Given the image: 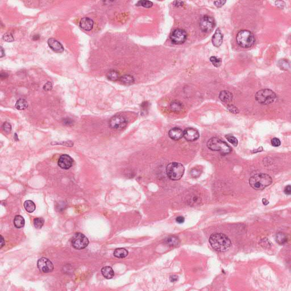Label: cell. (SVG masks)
I'll use <instances>...</instances> for the list:
<instances>
[{"label": "cell", "mask_w": 291, "mask_h": 291, "mask_svg": "<svg viewBox=\"0 0 291 291\" xmlns=\"http://www.w3.org/2000/svg\"><path fill=\"white\" fill-rule=\"evenodd\" d=\"M209 243L218 252H225L230 248L231 242L227 236L222 233H214L209 238Z\"/></svg>", "instance_id": "6da1fadb"}, {"label": "cell", "mask_w": 291, "mask_h": 291, "mask_svg": "<svg viewBox=\"0 0 291 291\" xmlns=\"http://www.w3.org/2000/svg\"><path fill=\"white\" fill-rule=\"evenodd\" d=\"M273 182L271 176L266 174H258L251 176L249 179L250 186L255 190H260L271 184Z\"/></svg>", "instance_id": "7a4b0ae2"}, {"label": "cell", "mask_w": 291, "mask_h": 291, "mask_svg": "<svg viewBox=\"0 0 291 291\" xmlns=\"http://www.w3.org/2000/svg\"><path fill=\"white\" fill-rule=\"evenodd\" d=\"M207 147L212 151H219L222 155L230 154L232 150L231 147L226 142L216 137L212 138L208 141Z\"/></svg>", "instance_id": "3957f363"}, {"label": "cell", "mask_w": 291, "mask_h": 291, "mask_svg": "<svg viewBox=\"0 0 291 291\" xmlns=\"http://www.w3.org/2000/svg\"><path fill=\"white\" fill-rule=\"evenodd\" d=\"M184 167L180 163L172 162L167 166V174L172 180H180L184 175Z\"/></svg>", "instance_id": "277c9868"}, {"label": "cell", "mask_w": 291, "mask_h": 291, "mask_svg": "<svg viewBox=\"0 0 291 291\" xmlns=\"http://www.w3.org/2000/svg\"><path fill=\"white\" fill-rule=\"evenodd\" d=\"M236 41L242 47L249 48L254 45L255 39L254 34L250 31L242 30L237 34Z\"/></svg>", "instance_id": "5b68a950"}, {"label": "cell", "mask_w": 291, "mask_h": 291, "mask_svg": "<svg viewBox=\"0 0 291 291\" xmlns=\"http://www.w3.org/2000/svg\"><path fill=\"white\" fill-rule=\"evenodd\" d=\"M276 94L269 89H262L255 94V99L260 104L269 105L275 100Z\"/></svg>", "instance_id": "8992f818"}, {"label": "cell", "mask_w": 291, "mask_h": 291, "mask_svg": "<svg viewBox=\"0 0 291 291\" xmlns=\"http://www.w3.org/2000/svg\"><path fill=\"white\" fill-rule=\"evenodd\" d=\"M71 244L75 249H84L88 246L89 240L83 234L77 233L72 236L71 239Z\"/></svg>", "instance_id": "52a82bcc"}, {"label": "cell", "mask_w": 291, "mask_h": 291, "mask_svg": "<svg viewBox=\"0 0 291 291\" xmlns=\"http://www.w3.org/2000/svg\"><path fill=\"white\" fill-rule=\"evenodd\" d=\"M187 34L184 30L176 28L171 32L170 39L172 43L176 45H181L187 40Z\"/></svg>", "instance_id": "ba28073f"}, {"label": "cell", "mask_w": 291, "mask_h": 291, "mask_svg": "<svg viewBox=\"0 0 291 291\" xmlns=\"http://www.w3.org/2000/svg\"><path fill=\"white\" fill-rule=\"evenodd\" d=\"M216 23L214 19L208 15L203 16L200 21V28L204 32L208 33L212 31Z\"/></svg>", "instance_id": "9c48e42d"}, {"label": "cell", "mask_w": 291, "mask_h": 291, "mask_svg": "<svg viewBox=\"0 0 291 291\" xmlns=\"http://www.w3.org/2000/svg\"><path fill=\"white\" fill-rule=\"evenodd\" d=\"M127 125V121L124 116L121 115H116L113 117L109 121L110 126L114 129H122Z\"/></svg>", "instance_id": "30bf717a"}, {"label": "cell", "mask_w": 291, "mask_h": 291, "mask_svg": "<svg viewBox=\"0 0 291 291\" xmlns=\"http://www.w3.org/2000/svg\"><path fill=\"white\" fill-rule=\"evenodd\" d=\"M38 268L41 273H47L54 270V265L51 260L46 258L39 259L37 263Z\"/></svg>", "instance_id": "8fae6325"}, {"label": "cell", "mask_w": 291, "mask_h": 291, "mask_svg": "<svg viewBox=\"0 0 291 291\" xmlns=\"http://www.w3.org/2000/svg\"><path fill=\"white\" fill-rule=\"evenodd\" d=\"M58 166L64 170H68L72 166L73 159L67 154H63L60 156L58 160Z\"/></svg>", "instance_id": "7c38bea8"}, {"label": "cell", "mask_w": 291, "mask_h": 291, "mask_svg": "<svg viewBox=\"0 0 291 291\" xmlns=\"http://www.w3.org/2000/svg\"><path fill=\"white\" fill-rule=\"evenodd\" d=\"M199 131L194 128L189 127L184 131L183 137L189 142H193L197 140L199 138Z\"/></svg>", "instance_id": "4fadbf2b"}, {"label": "cell", "mask_w": 291, "mask_h": 291, "mask_svg": "<svg viewBox=\"0 0 291 291\" xmlns=\"http://www.w3.org/2000/svg\"><path fill=\"white\" fill-rule=\"evenodd\" d=\"M48 45L53 51L58 53H61L64 51L63 45L54 38H50L48 40Z\"/></svg>", "instance_id": "5bb4252c"}, {"label": "cell", "mask_w": 291, "mask_h": 291, "mask_svg": "<svg viewBox=\"0 0 291 291\" xmlns=\"http://www.w3.org/2000/svg\"><path fill=\"white\" fill-rule=\"evenodd\" d=\"M168 135L171 139L174 141H178L183 137L184 131L179 127H176L171 129L169 131Z\"/></svg>", "instance_id": "9a60e30c"}, {"label": "cell", "mask_w": 291, "mask_h": 291, "mask_svg": "<svg viewBox=\"0 0 291 291\" xmlns=\"http://www.w3.org/2000/svg\"><path fill=\"white\" fill-rule=\"evenodd\" d=\"M94 22L92 19L84 17L80 22V27L85 31H90L93 28Z\"/></svg>", "instance_id": "2e32d148"}, {"label": "cell", "mask_w": 291, "mask_h": 291, "mask_svg": "<svg viewBox=\"0 0 291 291\" xmlns=\"http://www.w3.org/2000/svg\"><path fill=\"white\" fill-rule=\"evenodd\" d=\"M213 45L216 47H218L222 45L223 42V35L220 29H217L214 34L212 39Z\"/></svg>", "instance_id": "e0dca14e"}, {"label": "cell", "mask_w": 291, "mask_h": 291, "mask_svg": "<svg viewBox=\"0 0 291 291\" xmlns=\"http://www.w3.org/2000/svg\"><path fill=\"white\" fill-rule=\"evenodd\" d=\"M101 273L103 276L107 279H111L114 276L113 268L109 266H105L102 268Z\"/></svg>", "instance_id": "ac0fdd59"}, {"label": "cell", "mask_w": 291, "mask_h": 291, "mask_svg": "<svg viewBox=\"0 0 291 291\" xmlns=\"http://www.w3.org/2000/svg\"><path fill=\"white\" fill-rule=\"evenodd\" d=\"M219 97L222 101L229 102L233 99V94L227 91H222L220 93Z\"/></svg>", "instance_id": "d6986e66"}, {"label": "cell", "mask_w": 291, "mask_h": 291, "mask_svg": "<svg viewBox=\"0 0 291 291\" xmlns=\"http://www.w3.org/2000/svg\"><path fill=\"white\" fill-rule=\"evenodd\" d=\"M113 254L116 258L122 259L127 256L128 251L124 248H118L114 250Z\"/></svg>", "instance_id": "ffe728a7"}, {"label": "cell", "mask_w": 291, "mask_h": 291, "mask_svg": "<svg viewBox=\"0 0 291 291\" xmlns=\"http://www.w3.org/2000/svg\"><path fill=\"white\" fill-rule=\"evenodd\" d=\"M170 109L171 111L174 112H180L183 110V105L181 102L176 100L171 102L170 104Z\"/></svg>", "instance_id": "44dd1931"}, {"label": "cell", "mask_w": 291, "mask_h": 291, "mask_svg": "<svg viewBox=\"0 0 291 291\" xmlns=\"http://www.w3.org/2000/svg\"><path fill=\"white\" fill-rule=\"evenodd\" d=\"M119 80L122 83L125 85H131L134 83L135 81L134 77L130 74L124 75L121 76Z\"/></svg>", "instance_id": "7402d4cb"}, {"label": "cell", "mask_w": 291, "mask_h": 291, "mask_svg": "<svg viewBox=\"0 0 291 291\" xmlns=\"http://www.w3.org/2000/svg\"><path fill=\"white\" fill-rule=\"evenodd\" d=\"M25 221L22 216L20 215L16 216L14 219V225L15 227L20 229L25 226Z\"/></svg>", "instance_id": "603a6c76"}, {"label": "cell", "mask_w": 291, "mask_h": 291, "mask_svg": "<svg viewBox=\"0 0 291 291\" xmlns=\"http://www.w3.org/2000/svg\"><path fill=\"white\" fill-rule=\"evenodd\" d=\"M15 107L19 111H23L28 107V102L23 98H20L15 103Z\"/></svg>", "instance_id": "cb8c5ba5"}, {"label": "cell", "mask_w": 291, "mask_h": 291, "mask_svg": "<svg viewBox=\"0 0 291 291\" xmlns=\"http://www.w3.org/2000/svg\"><path fill=\"white\" fill-rule=\"evenodd\" d=\"M24 207L28 213H32L35 210V204L31 200H27L24 203Z\"/></svg>", "instance_id": "d4e9b609"}, {"label": "cell", "mask_w": 291, "mask_h": 291, "mask_svg": "<svg viewBox=\"0 0 291 291\" xmlns=\"http://www.w3.org/2000/svg\"><path fill=\"white\" fill-rule=\"evenodd\" d=\"M180 241L175 236H170L166 240V243L170 246H176L179 245Z\"/></svg>", "instance_id": "484cf974"}, {"label": "cell", "mask_w": 291, "mask_h": 291, "mask_svg": "<svg viewBox=\"0 0 291 291\" xmlns=\"http://www.w3.org/2000/svg\"><path fill=\"white\" fill-rule=\"evenodd\" d=\"M107 78H108V79H109L110 80L113 81H117L120 78L118 72L116 71H114V70H112V71H109L107 74Z\"/></svg>", "instance_id": "4316f807"}, {"label": "cell", "mask_w": 291, "mask_h": 291, "mask_svg": "<svg viewBox=\"0 0 291 291\" xmlns=\"http://www.w3.org/2000/svg\"><path fill=\"white\" fill-rule=\"evenodd\" d=\"M276 240L279 244L283 245V244L286 243L287 242L288 238H287V236L285 234L282 233H279L277 234V235L276 236Z\"/></svg>", "instance_id": "83f0119b"}, {"label": "cell", "mask_w": 291, "mask_h": 291, "mask_svg": "<svg viewBox=\"0 0 291 291\" xmlns=\"http://www.w3.org/2000/svg\"><path fill=\"white\" fill-rule=\"evenodd\" d=\"M44 222H45V221H44L43 218H40V217L35 218L34 220V221H33L34 225L35 227L37 228V229H41L42 227L43 226V225H44Z\"/></svg>", "instance_id": "f1b7e54d"}, {"label": "cell", "mask_w": 291, "mask_h": 291, "mask_svg": "<svg viewBox=\"0 0 291 291\" xmlns=\"http://www.w3.org/2000/svg\"><path fill=\"white\" fill-rule=\"evenodd\" d=\"M210 61L212 63L213 65L214 66H215L216 67H219L221 65V63H222L221 59L220 58H217L216 56L210 57Z\"/></svg>", "instance_id": "f546056e"}, {"label": "cell", "mask_w": 291, "mask_h": 291, "mask_svg": "<svg viewBox=\"0 0 291 291\" xmlns=\"http://www.w3.org/2000/svg\"><path fill=\"white\" fill-rule=\"evenodd\" d=\"M226 138L230 143L233 144L234 146H237L238 141V139L236 138L234 136H233L231 134H228L226 135Z\"/></svg>", "instance_id": "4dcf8cb0"}, {"label": "cell", "mask_w": 291, "mask_h": 291, "mask_svg": "<svg viewBox=\"0 0 291 291\" xmlns=\"http://www.w3.org/2000/svg\"><path fill=\"white\" fill-rule=\"evenodd\" d=\"M153 5V2L148 1H140L138 2L137 4V6H142L144 8H150L152 7Z\"/></svg>", "instance_id": "1f68e13d"}, {"label": "cell", "mask_w": 291, "mask_h": 291, "mask_svg": "<svg viewBox=\"0 0 291 291\" xmlns=\"http://www.w3.org/2000/svg\"><path fill=\"white\" fill-rule=\"evenodd\" d=\"M2 39L6 42H12L14 41V37L10 32H6L4 34L2 37Z\"/></svg>", "instance_id": "d6a6232c"}, {"label": "cell", "mask_w": 291, "mask_h": 291, "mask_svg": "<svg viewBox=\"0 0 291 291\" xmlns=\"http://www.w3.org/2000/svg\"><path fill=\"white\" fill-rule=\"evenodd\" d=\"M2 127L6 133H10L12 131V126L8 122H4L2 126Z\"/></svg>", "instance_id": "836d02e7"}, {"label": "cell", "mask_w": 291, "mask_h": 291, "mask_svg": "<svg viewBox=\"0 0 291 291\" xmlns=\"http://www.w3.org/2000/svg\"><path fill=\"white\" fill-rule=\"evenodd\" d=\"M200 175H201V171L200 170L196 168H193L190 171V175L192 176L193 177H194V178L198 177Z\"/></svg>", "instance_id": "e575fe53"}, {"label": "cell", "mask_w": 291, "mask_h": 291, "mask_svg": "<svg viewBox=\"0 0 291 291\" xmlns=\"http://www.w3.org/2000/svg\"><path fill=\"white\" fill-rule=\"evenodd\" d=\"M227 109H229V111L231 112L232 113H234V114H238L239 113V110L236 107V106L233 105H229L227 106Z\"/></svg>", "instance_id": "d590c367"}, {"label": "cell", "mask_w": 291, "mask_h": 291, "mask_svg": "<svg viewBox=\"0 0 291 291\" xmlns=\"http://www.w3.org/2000/svg\"><path fill=\"white\" fill-rule=\"evenodd\" d=\"M52 84L50 81H47L46 83L43 85V89L45 91H50L52 89Z\"/></svg>", "instance_id": "8d00e7d4"}, {"label": "cell", "mask_w": 291, "mask_h": 291, "mask_svg": "<svg viewBox=\"0 0 291 291\" xmlns=\"http://www.w3.org/2000/svg\"><path fill=\"white\" fill-rule=\"evenodd\" d=\"M271 144L273 147H279L280 145L281 142L279 139L274 138L271 140Z\"/></svg>", "instance_id": "74e56055"}, {"label": "cell", "mask_w": 291, "mask_h": 291, "mask_svg": "<svg viewBox=\"0 0 291 291\" xmlns=\"http://www.w3.org/2000/svg\"><path fill=\"white\" fill-rule=\"evenodd\" d=\"M226 2H227L226 1H214V4L218 8H221L226 3Z\"/></svg>", "instance_id": "f35d334b"}, {"label": "cell", "mask_w": 291, "mask_h": 291, "mask_svg": "<svg viewBox=\"0 0 291 291\" xmlns=\"http://www.w3.org/2000/svg\"><path fill=\"white\" fill-rule=\"evenodd\" d=\"M284 192L285 194H287V195H290L291 194V185H286L284 188Z\"/></svg>", "instance_id": "ab89813d"}, {"label": "cell", "mask_w": 291, "mask_h": 291, "mask_svg": "<svg viewBox=\"0 0 291 291\" xmlns=\"http://www.w3.org/2000/svg\"><path fill=\"white\" fill-rule=\"evenodd\" d=\"M176 221L179 223H183L185 221V218L184 217L179 216L176 218Z\"/></svg>", "instance_id": "60d3db41"}, {"label": "cell", "mask_w": 291, "mask_h": 291, "mask_svg": "<svg viewBox=\"0 0 291 291\" xmlns=\"http://www.w3.org/2000/svg\"><path fill=\"white\" fill-rule=\"evenodd\" d=\"M63 124L65 125H70L73 124V121L69 118H66L63 120Z\"/></svg>", "instance_id": "b9f144b4"}, {"label": "cell", "mask_w": 291, "mask_h": 291, "mask_svg": "<svg viewBox=\"0 0 291 291\" xmlns=\"http://www.w3.org/2000/svg\"><path fill=\"white\" fill-rule=\"evenodd\" d=\"M170 281L171 282H175L178 280V276L177 275H172L170 276Z\"/></svg>", "instance_id": "7bdbcfd3"}, {"label": "cell", "mask_w": 291, "mask_h": 291, "mask_svg": "<svg viewBox=\"0 0 291 291\" xmlns=\"http://www.w3.org/2000/svg\"><path fill=\"white\" fill-rule=\"evenodd\" d=\"M0 77H1V79H6L8 77V74H7V73H6V72H2L0 74Z\"/></svg>", "instance_id": "ee69618b"}, {"label": "cell", "mask_w": 291, "mask_h": 291, "mask_svg": "<svg viewBox=\"0 0 291 291\" xmlns=\"http://www.w3.org/2000/svg\"><path fill=\"white\" fill-rule=\"evenodd\" d=\"M183 2L182 1H175L174 2V5L177 6V7H179V6H181L183 4Z\"/></svg>", "instance_id": "f6af8a7d"}, {"label": "cell", "mask_w": 291, "mask_h": 291, "mask_svg": "<svg viewBox=\"0 0 291 291\" xmlns=\"http://www.w3.org/2000/svg\"><path fill=\"white\" fill-rule=\"evenodd\" d=\"M1 248H2L4 245H5V241H4V239L3 238L2 236H1Z\"/></svg>", "instance_id": "bcb514c9"}, {"label": "cell", "mask_w": 291, "mask_h": 291, "mask_svg": "<svg viewBox=\"0 0 291 291\" xmlns=\"http://www.w3.org/2000/svg\"><path fill=\"white\" fill-rule=\"evenodd\" d=\"M4 56H5V52L2 47H1V55L0 58H2Z\"/></svg>", "instance_id": "7dc6e473"}, {"label": "cell", "mask_w": 291, "mask_h": 291, "mask_svg": "<svg viewBox=\"0 0 291 291\" xmlns=\"http://www.w3.org/2000/svg\"><path fill=\"white\" fill-rule=\"evenodd\" d=\"M262 203H263L264 205H267L269 203V201L266 199H262Z\"/></svg>", "instance_id": "c3c4849f"}, {"label": "cell", "mask_w": 291, "mask_h": 291, "mask_svg": "<svg viewBox=\"0 0 291 291\" xmlns=\"http://www.w3.org/2000/svg\"><path fill=\"white\" fill-rule=\"evenodd\" d=\"M39 39V36L38 35H35L32 37V39L34 41H37Z\"/></svg>", "instance_id": "681fc988"}, {"label": "cell", "mask_w": 291, "mask_h": 291, "mask_svg": "<svg viewBox=\"0 0 291 291\" xmlns=\"http://www.w3.org/2000/svg\"><path fill=\"white\" fill-rule=\"evenodd\" d=\"M14 138H15V140L16 141H18L19 139L18 138L17 134H16V133H15V134H14Z\"/></svg>", "instance_id": "f907efd6"}, {"label": "cell", "mask_w": 291, "mask_h": 291, "mask_svg": "<svg viewBox=\"0 0 291 291\" xmlns=\"http://www.w3.org/2000/svg\"><path fill=\"white\" fill-rule=\"evenodd\" d=\"M283 2V1H276V2H275V3H276V4H279V3H281V4H282ZM279 5H280V6H281V8H282V7H283V6H282V4H280V5H277H277H276V6H279Z\"/></svg>", "instance_id": "816d5d0a"}]
</instances>
